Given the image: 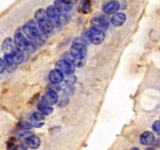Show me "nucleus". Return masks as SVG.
<instances>
[{
	"label": "nucleus",
	"instance_id": "obj_12",
	"mask_svg": "<svg viewBox=\"0 0 160 150\" xmlns=\"http://www.w3.org/2000/svg\"><path fill=\"white\" fill-rule=\"evenodd\" d=\"M120 3L117 1H112L106 3L103 6V11L106 14H113L120 9Z\"/></svg>",
	"mask_w": 160,
	"mask_h": 150
},
{
	"label": "nucleus",
	"instance_id": "obj_24",
	"mask_svg": "<svg viewBox=\"0 0 160 150\" xmlns=\"http://www.w3.org/2000/svg\"><path fill=\"white\" fill-rule=\"evenodd\" d=\"M5 69H6V63H5L4 60H2V59L0 58V73H3Z\"/></svg>",
	"mask_w": 160,
	"mask_h": 150
},
{
	"label": "nucleus",
	"instance_id": "obj_11",
	"mask_svg": "<svg viewBox=\"0 0 160 150\" xmlns=\"http://www.w3.org/2000/svg\"><path fill=\"white\" fill-rule=\"evenodd\" d=\"M48 78H49V81L53 84H59L63 81L64 75L59 70L54 69L50 71L49 74H48Z\"/></svg>",
	"mask_w": 160,
	"mask_h": 150
},
{
	"label": "nucleus",
	"instance_id": "obj_8",
	"mask_svg": "<svg viewBox=\"0 0 160 150\" xmlns=\"http://www.w3.org/2000/svg\"><path fill=\"white\" fill-rule=\"evenodd\" d=\"M58 98H59V96H58L57 93L55 91L50 90L42 96V103L51 106L57 102Z\"/></svg>",
	"mask_w": 160,
	"mask_h": 150
},
{
	"label": "nucleus",
	"instance_id": "obj_16",
	"mask_svg": "<svg viewBox=\"0 0 160 150\" xmlns=\"http://www.w3.org/2000/svg\"><path fill=\"white\" fill-rule=\"evenodd\" d=\"M2 48L3 51L6 52V53H12V52L17 48L14 47L12 41L11 40V38H7L6 39H5V41L3 42Z\"/></svg>",
	"mask_w": 160,
	"mask_h": 150
},
{
	"label": "nucleus",
	"instance_id": "obj_25",
	"mask_svg": "<svg viewBox=\"0 0 160 150\" xmlns=\"http://www.w3.org/2000/svg\"><path fill=\"white\" fill-rule=\"evenodd\" d=\"M131 150H141V149H140V148H137V147H134V148H131Z\"/></svg>",
	"mask_w": 160,
	"mask_h": 150
},
{
	"label": "nucleus",
	"instance_id": "obj_7",
	"mask_svg": "<svg viewBox=\"0 0 160 150\" xmlns=\"http://www.w3.org/2000/svg\"><path fill=\"white\" fill-rule=\"evenodd\" d=\"M56 67L57 70L66 74H71L74 72V66L66 59H60V60L57 61Z\"/></svg>",
	"mask_w": 160,
	"mask_h": 150
},
{
	"label": "nucleus",
	"instance_id": "obj_2",
	"mask_svg": "<svg viewBox=\"0 0 160 150\" xmlns=\"http://www.w3.org/2000/svg\"><path fill=\"white\" fill-rule=\"evenodd\" d=\"M39 28L37 26V23L34 20H31L27 22L23 27V33L29 38L31 40L35 41L39 44H42L45 40L42 37V34H41L39 31Z\"/></svg>",
	"mask_w": 160,
	"mask_h": 150
},
{
	"label": "nucleus",
	"instance_id": "obj_26",
	"mask_svg": "<svg viewBox=\"0 0 160 150\" xmlns=\"http://www.w3.org/2000/svg\"><path fill=\"white\" fill-rule=\"evenodd\" d=\"M145 150H155V149H153V148H147V149Z\"/></svg>",
	"mask_w": 160,
	"mask_h": 150
},
{
	"label": "nucleus",
	"instance_id": "obj_3",
	"mask_svg": "<svg viewBox=\"0 0 160 150\" xmlns=\"http://www.w3.org/2000/svg\"><path fill=\"white\" fill-rule=\"evenodd\" d=\"M14 44H15L16 48L20 51L23 52L24 50H33L34 48V44L31 43L28 41L23 33L21 31H18L15 34L14 36Z\"/></svg>",
	"mask_w": 160,
	"mask_h": 150
},
{
	"label": "nucleus",
	"instance_id": "obj_18",
	"mask_svg": "<svg viewBox=\"0 0 160 150\" xmlns=\"http://www.w3.org/2000/svg\"><path fill=\"white\" fill-rule=\"evenodd\" d=\"M38 109L44 115H49V114H51L53 112V108L52 106H47V105L43 104L42 102H40L38 105Z\"/></svg>",
	"mask_w": 160,
	"mask_h": 150
},
{
	"label": "nucleus",
	"instance_id": "obj_10",
	"mask_svg": "<svg viewBox=\"0 0 160 150\" xmlns=\"http://www.w3.org/2000/svg\"><path fill=\"white\" fill-rule=\"evenodd\" d=\"M156 138L155 134L151 131H146L141 134L140 142L144 145H150L154 143Z\"/></svg>",
	"mask_w": 160,
	"mask_h": 150
},
{
	"label": "nucleus",
	"instance_id": "obj_14",
	"mask_svg": "<svg viewBox=\"0 0 160 150\" xmlns=\"http://www.w3.org/2000/svg\"><path fill=\"white\" fill-rule=\"evenodd\" d=\"M24 142L28 147L33 149H36L39 147L41 144L40 138L38 136L34 135V134H31L28 136V138L24 139Z\"/></svg>",
	"mask_w": 160,
	"mask_h": 150
},
{
	"label": "nucleus",
	"instance_id": "obj_19",
	"mask_svg": "<svg viewBox=\"0 0 160 150\" xmlns=\"http://www.w3.org/2000/svg\"><path fill=\"white\" fill-rule=\"evenodd\" d=\"M79 9L84 13H88L91 11V3L89 1H83L81 2L80 5Z\"/></svg>",
	"mask_w": 160,
	"mask_h": 150
},
{
	"label": "nucleus",
	"instance_id": "obj_20",
	"mask_svg": "<svg viewBox=\"0 0 160 150\" xmlns=\"http://www.w3.org/2000/svg\"><path fill=\"white\" fill-rule=\"evenodd\" d=\"M17 141L14 138H12L9 139L7 143V150H17Z\"/></svg>",
	"mask_w": 160,
	"mask_h": 150
},
{
	"label": "nucleus",
	"instance_id": "obj_23",
	"mask_svg": "<svg viewBox=\"0 0 160 150\" xmlns=\"http://www.w3.org/2000/svg\"><path fill=\"white\" fill-rule=\"evenodd\" d=\"M19 126H20V128L23 130H29L32 128V125H31V123H28V122H27V121L21 122Z\"/></svg>",
	"mask_w": 160,
	"mask_h": 150
},
{
	"label": "nucleus",
	"instance_id": "obj_5",
	"mask_svg": "<svg viewBox=\"0 0 160 150\" xmlns=\"http://www.w3.org/2000/svg\"><path fill=\"white\" fill-rule=\"evenodd\" d=\"M70 54L71 58H86L87 48L84 44L76 42V43H73L70 47Z\"/></svg>",
	"mask_w": 160,
	"mask_h": 150
},
{
	"label": "nucleus",
	"instance_id": "obj_21",
	"mask_svg": "<svg viewBox=\"0 0 160 150\" xmlns=\"http://www.w3.org/2000/svg\"><path fill=\"white\" fill-rule=\"evenodd\" d=\"M31 119L34 120V121L38 122L41 121V120H45V115L42 114L41 112H35L32 114V116H31Z\"/></svg>",
	"mask_w": 160,
	"mask_h": 150
},
{
	"label": "nucleus",
	"instance_id": "obj_22",
	"mask_svg": "<svg viewBox=\"0 0 160 150\" xmlns=\"http://www.w3.org/2000/svg\"><path fill=\"white\" fill-rule=\"evenodd\" d=\"M152 130L156 134L160 135V120H156L152 124Z\"/></svg>",
	"mask_w": 160,
	"mask_h": 150
},
{
	"label": "nucleus",
	"instance_id": "obj_15",
	"mask_svg": "<svg viewBox=\"0 0 160 150\" xmlns=\"http://www.w3.org/2000/svg\"><path fill=\"white\" fill-rule=\"evenodd\" d=\"M126 15L123 12H118L116 13L113 17H112V23L114 26H121L124 22L126 21Z\"/></svg>",
	"mask_w": 160,
	"mask_h": 150
},
{
	"label": "nucleus",
	"instance_id": "obj_9",
	"mask_svg": "<svg viewBox=\"0 0 160 150\" xmlns=\"http://www.w3.org/2000/svg\"><path fill=\"white\" fill-rule=\"evenodd\" d=\"M92 28H96L100 31H105L109 27L107 20H105L102 17H94L92 20Z\"/></svg>",
	"mask_w": 160,
	"mask_h": 150
},
{
	"label": "nucleus",
	"instance_id": "obj_13",
	"mask_svg": "<svg viewBox=\"0 0 160 150\" xmlns=\"http://www.w3.org/2000/svg\"><path fill=\"white\" fill-rule=\"evenodd\" d=\"M72 6H73V4H72L71 2L58 0L54 2V6L59 12H68L72 9Z\"/></svg>",
	"mask_w": 160,
	"mask_h": 150
},
{
	"label": "nucleus",
	"instance_id": "obj_6",
	"mask_svg": "<svg viewBox=\"0 0 160 150\" xmlns=\"http://www.w3.org/2000/svg\"><path fill=\"white\" fill-rule=\"evenodd\" d=\"M88 38L95 45H99L104 41L105 33L104 31H100L96 28H92L88 33Z\"/></svg>",
	"mask_w": 160,
	"mask_h": 150
},
{
	"label": "nucleus",
	"instance_id": "obj_4",
	"mask_svg": "<svg viewBox=\"0 0 160 150\" xmlns=\"http://www.w3.org/2000/svg\"><path fill=\"white\" fill-rule=\"evenodd\" d=\"M45 11H46L47 16H48L52 26H60L62 23V18H61L60 12L57 10V9L54 6H49Z\"/></svg>",
	"mask_w": 160,
	"mask_h": 150
},
{
	"label": "nucleus",
	"instance_id": "obj_1",
	"mask_svg": "<svg viewBox=\"0 0 160 150\" xmlns=\"http://www.w3.org/2000/svg\"><path fill=\"white\" fill-rule=\"evenodd\" d=\"M34 17L36 21L38 22V28L42 34H51L53 30V26L50 22L48 16H47L46 11L43 9H38L34 14Z\"/></svg>",
	"mask_w": 160,
	"mask_h": 150
},
{
	"label": "nucleus",
	"instance_id": "obj_17",
	"mask_svg": "<svg viewBox=\"0 0 160 150\" xmlns=\"http://www.w3.org/2000/svg\"><path fill=\"white\" fill-rule=\"evenodd\" d=\"M12 56V59H13L14 64H20L21 63L22 61L23 60V54L21 51L16 48L12 53H9Z\"/></svg>",
	"mask_w": 160,
	"mask_h": 150
}]
</instances>
